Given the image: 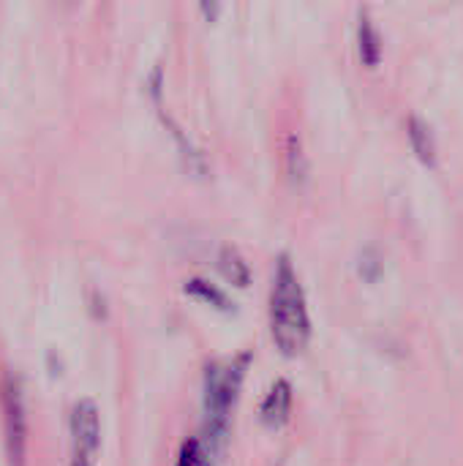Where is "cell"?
<instances>
[{
	"instance_id": "obj_1",
	"label": "cell",
	"mask_w": 463,
	"mask_h": 466,
	"mask_svg": "<svg viewBox=\"0 0 463 466\" xmlns=\"http://www.w3.org/2000/svg\"><path fill=\"white\" fill-rule=\"evenodd\" d=\"M270 328L281 352L297 355L311 336V317L306 306L303 284L287 254L278 257L273 289H270Z\"/></svg>"
},
{
	"instance_id": "obj_2",
	"label": "cell",
	"mask_w": 463,
	"mask_h": 466,
	"mask_svg": "<svg viewBox=\"0 0 463 466\" xmlns=\"http://www.w3.org/2000/svg\"><path fill=\"white\" fill-rule=\"evenodd\" d=\"M251 352H237L224 360H213L205 371V431L207 442L218 448L229 429V412L243 385Z\"/></svg>"
},
{
	"instance_id": "obj_3",
	"label": "cell",
	"mask_w": 463,
	"mask_h": 466,
	"mask_svg": "<svg viewBox=\"0 0 463 466\" xmlns=\"http://www.w3.org/2000/svg\"><path fill=\"white\" fill-rule=\"evenodd\" d=\"M101 442V418L93 399H79L71 410V466H93Z\"/></svg>"
},
{
	"instance_id": "obj_4",
	"label": "cell",
	"mask_w": 463,
	"mask_h": 466,
	"mask_svg": "<svg viewBox=\"0 0 463 466\" xmlns=\"http://www.w3.org/2000/svg\"><path fill=\"white\" fill-rule=\"evenodd\" d=\"M3 423H5V448L14 466H22L25 456V434H27V423H25V401H22V388L14 371H5L3 385Z\"/></svg>"
},
{
	"instance_id": "obj_5",
	"label": "cell",
	"mask_w": 463,
	"mask_h": 466,
	"mask_svg": "<svg viewBox=\"0 0 463 466\" xmlns=\"http://www.w3.org/2000/svg\"><path fill=\"white\" fill-rule=\"evenodd\" d=\"M289 410H292V385H289V380H276L259 404V420L273 429L284 426L289 418Z\"/></svg>"
},
{
	"instance_id": "obj_6",
	"label": "cell",
	"mask_w": 463,
	"mask_h": 466,
	"mask_svg": "<svg viewBox=\"0 0 463 466\" xmlns=\"http://www.w3.org/2000/svg\"><path fill=\"white\" fill-rule=\"evenodd\" d=\"M218 270L235 287H248L251 284V268H248V262L243 259V254L235 246H224L218 251Z\"/></svg>"
},
{
	"instance_id": "obj_7",
	"label": "cell",
	"mask_w": 463,
	"mask_h": 466,
	"mask_svg": "<svg viewBox=\"0 0 463 466\" xmlns=\"http://www.w3.org/2000/svg\"><path fill=\"white\" fill-rule=\"evenodd\" d=\"M186 292H191V295H196V298H202V300L213 303L216 309H226V311H232V309H235V303L229 300V295H226L218 284H213L210 279L191 276V279L186 281Z\"/></svg>"
},
{
	"instance_id": "obj_8",
	"label": "cell",
	"mask_w": 463,
	"mask_h": 466,
	"mask_svg": "<svg viewBox=\"0 0 463 466\" xmlns=\"http://www.w3.org/2000/svg\"><path fill=\"white\" fill-rule=\"evenodd\" d=\"M379 33H377V27L371 25V19L363 14L360 16V55H363V60L368 63V66H374L377 60H379Z\"/></svg>"
},
{
	"instance_id": "obj_9",
	"label": "cell",
	"mask_w": 463,
	"mask_h": 466,
	"mask_svg": "<svg viewBox=\"0 0 463 466\" xmlns=\"http://www.w3.org/2000/svg\"><path fill=\"white\" fill-rule=\"evenodd\" d=\"M409 137H412V145L418 150V156L423 161H434V139H431V128L420 120V117H412L409 120Z\"/></svg>"
},
{
	"instance_id": "obj_10",
	"label": "cell",
	"mask_w": 463,
	"mask_h": 466,
	"mask_svg": "<svg viewBox=\"0 0 463 466\" xmlns=\"http://www.w3.org/2000/svg\"><path fill=\"white\" fill-rule=\"evenodd\" d=\"M175 466H207V448H205V442L196 440V437H188L180 445L177 464Z\"/></svg>"
}]
</instances>
